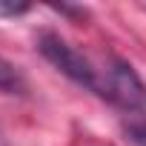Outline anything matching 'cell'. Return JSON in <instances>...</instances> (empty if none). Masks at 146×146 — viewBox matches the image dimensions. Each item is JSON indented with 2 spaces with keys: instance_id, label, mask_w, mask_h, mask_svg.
Returning <instances> with one entry per match:
<instances>
[{
  "instance_id": "6da1fadb",
  "label": "cell",
  "mask_w": 146,
  "mask_h": 146,
  "mask_svg": "<svg viewBox=\"0 0 146 146\" xmlns=\"http://www.w3.org/2000/svg\"><path fill=\"white\" fill-rule=\"evenodd\" d=\"M98 95L126 112H146V83L120 57H109L106 69L98 78Z\"/></svg>"
},
{
  "instance_id": "7a4b0ae2",
  "label": "cell",
  "mask_w": 146,
  "mask_h": 146,
  "mask_svg": "<svg viewBox=\"0 0 146 146\" xmlns=\"http://www.w3.org/2000/svg\"><path fill=\"white\" fill-rule=\"evenodd\" d=\"M37 52L57 69L63 72V75L72 80V83H78L89 92H98V78H100V72L72 46L69 40H63L60 35L54 32H40L37 35Z\"/></svg>"
},
{
  "instance_id": "3957f363",
  "label": "cell",
  "mask_w": 146,
  "mask_h": 146,
  "mask_svg": "<svg viewBox=\"0 0 146 146\" xmlns=\"http://www.w3.org/2000/svg\"><path fill=\"white\" fill-rule=\"evenodd\" d=\"M26 78H23V72L0 57V92H6V95H26Z\"/></svg>"
},
{
  "instance_id": "277c9868",
  "label": "cell",
  "mask_w": 146,
  "mask_h": 146,
  "mask_svg": "<svg viewBox=\"0 0 146 146\" xmlns=\"http://www.w3.org/2000/svg\"><path fill=\"white\" fill-rule=\"evenodd\" d=\"M123 135H126L129 143L146 146V120H132V123H126V126H123Z\"/></svg>"
},
{
  "instance_id": "5b68a950",
  "label": "cell",
  "mask_w": 146,
  "mask_h": 146,
  "mask_svg": "<svg viewBox=\"0 0 146 146\" xmlns=\"http://www.w3.org/2000/svg\"><path fill=\"white\" fill-rule=\"evenodd\" d=\"M29 9H32L29 3H0V17H20Z\"/></svg>"
}]
</instances>
